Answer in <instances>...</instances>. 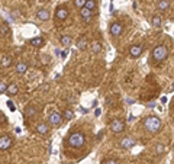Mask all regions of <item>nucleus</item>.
<instances>
[{
  "instance_id": "6e6552de",
  "label": "nucleus",
  "mask_w": 174,
  "mask_h": 164,
  "mask_svg": "<svg viewBox=\"0 0 174 164\" xmlns=\"http://www.w3.org/2000/svg\"><path fill=\"white\" fill-rule=\"evenodd\" d=\"M122 31H123L122 23L115 22V23H112V25H110V34H112L113 37H119V35L122 34Z\"/></svg>"
},
{
  "instance_id": "1a4fd4ad",
  "label": "nucleus",
  "mask_w": 174,
  "mask_h": 164,
  "mask_svg": "<svg viewBox=\"0 0 174 164\" xmlns=\"http://www.w3.org/2000/svg\"><path fill=\"white\" fill-rule=\"evenodd\" d=\"M55 16H57V19H60V21H65V19L68 18V10H67V8H58L57 12H55Z\"/></svg>"
},
{
  "instance_id": "c85d7f7f",
  "label": "nucleus",
  "mask_w": 174,
  "mask_h": 164,
  "mask_svg": "<svg viewBox=\"0 0 174 164\" xmlns=\"http://www.w3.org/2000/svg\"><path fill=\"white\" fill-rule=\"evenodd\" d=\"M10 16H12V19H18V18H19V12L12 10V12H10Z\"/></svg>"
},
{
  "instance_id": "72a5a7b5",
  "label": "nucleus",
  "mask_w": 174,
  "mask_h": 164,
  "mask_svg": "<svg viewBox=\"0 0 174 164\" xmlns=\"http://www.w3.org/2000/svg\"><path fill=\"white\" fill-rule=\"evenodd\" d=\"M67 54H68V51L65 50V51H62V52H61V57H62V58H65V57H67Z\"/></svg>"
},
{
  "instance_id": "393cba45",
  "label": "nucleus",
  "mask_w": 174,
  "mask_h": 164,
  "mask_svg": "<svg viewBox=\"0 0 174 164\" xmlns=\"http://www.w3.org/2000/svg\"><path fill=\"white\" fill-rule=\"evenodd\" d=\"M10 65H12V58L9 55L3 57L2 58V67H10Z\"/></svg>"
},
{
  "instance_id": "39448f33",
  "label": "nucleus",
  "mask_w": 174,
  "mask_h": 164,
  "mask_svg": "<svg viewBox=\"0 0 174 164\" xmlns=\"http://www.w3.org/2000/svg\"><path fill=\"white\" fill-rule=\"evenodd\" d=\"M62 115L61 113H58V112H52L49 116H48V123L49 125H52V126H58L61 122H62Z\"/></svg>"
},
{
  "instance_id": "aec40b11",
  "label": "nucleus",
  "mask_w": 174,
  "mask_h": 164,
  "mask_svg": "<svg viewBox=\"0 0 174 164\" xmlns=\"http://www.w3.org/2000/svg\"><path fill=\"white\" fill-rule=\"evenodd\" d=\"M29 44H31L32 47H41V45H44V39H42L41 37H38V38H32V39L29 41Z\"/></svg>"
},
{
  "instance_id": "9b49d317",
  "label": "nucleus",
  "mask_w": 174,
  "mask_h": 164,
  "mask_svg": "<svg viewBox=\"0 0 174 164\" xmlns=\"http://www.w3.org/2000/svg\"><path fill=\"white\" fill-rule=\"evenodd\" d=\"M80 16H81V19H83V21H86V22H89V21L92 19L93 13H92V10H89V9H87V8H83V9L80 10Z\"/></svg>"
},
{
  "instance_id": "20e7f679",
  "label": "nucleus",
  "mask_w": 174,
  "mask_h": 164,
  "mask_svg": "<svg viewBox=\"0 0 174 164\" xmlns=\"http://www.w3.org/2000/svg\"><path fill=\"white\" fill-rule=\"evenodd\" d=\"M125 129V122L122 119H113L110 122V131L115 132V134H119Z\"/></svg>"
},
{
  "instance_id": "4be33fe9",
  "label": "nucleus",
  "mask_w": 174,
  "mask_h": 164,
  "mask_svg": "<svg viewBox=\"0 0 174 164\" xmlns=\"http://www.w3.org/2000/svg\"><path fill=\"white\" fill-rule=\"evenodd\" d=\"M61 44L64 45V47H70L71 45V42H73V39H71V37H68V35H64V37H61Z\"/></svg>"
},
{
  "instance_id": "412c9836",
  "label": "nucleus",
  "mask_w": 174,
  "mask_h": 164,
  "mask_svg": "<svg viewBox=\"0 0 174 164\" xmlns=\"http://www.w3.org/2000/svg\"><path fill=\"white\" fill-rule=\"evenodd\" d=\"M161 23H162V19H161V16H158V15H155V16H152V19H151V25L152 26H161Z\"/></svg>"
},
{
  "instance_id": "f3484780",
  "label": "nucleus",
  "mask_w": 174,
  "mask_h": 164,
  "mask_svg": "<svg viewBox=\"0 0 174 164\" xmlns=\"http://www.w3.org/2000/svg\"><path fill=\"white\" fill-rule=\"evenodd\" d=\"M8 94H9V96H15V94H18V86H16L15 83L8 84Z\"/></svg>"
},
{
  "instance_id": "7ed1b4c3",
  "label": "nucleus",
  "mask_w": 174,
  "mask_h": 164,
  "mask_svg": "<svg viewBox=\"0 0 174 164\" xmlns=\"http://www.w3.org/2000/svg\"><path fill=\"white\" fill-rule=\"evenodd\" d=\"M167 57H168V50H167V47L158 45V47H155V48L152 50V60H154L155 63H162Z\"/></svg>"
},
{
  "instance_id": "f257e3e1",
  "label": "nucleus",
  "mask_w": 174,
  "mask_h": 164,
  "mask_svg": "<svg viewBox=\"0 0 174 164\" xmlns=\"http://www.w3.org/2000/svg\"><path fill=\"white\" fill-rule=\"evenodd\" d=\"M144 128H145L148 132L155 134V132H158V131L161 129V119H160L158 116H154V115L147 116L145 121H144Z\"/></svg>"
},
{
  "instance_id": "2f4dec72",
  "label": "nucleus",
  "mask_w": 174,
  "mask_h": 164,
  "mask_svg": "<svg viewBox=\"0 0 174 164\" xmlns=\"http://www.w3.org/2000/svg\"><path fill=\"white\" fill-rule=\"evenodd\" d=\"M103 164H118V161L116 160H105Z\"/></svg>"
},
{
  "instance_id": "cd10ccee",
  "label": "nucleus",
  "mask_w": 174,
  "mask_h": 164,
  "mask_svg": "<svg viewBox=\"0 0 174 164\" xmlns=\"http://www.w3.org/2000/svg\"><path fill=\"white\" fill-rule=\"evenodd\" d=\"M6 92H8V84L0 81V93H6Z\"/></svg>"
},
{
  "instance_id": "f8f14e48",
  "label": "nucleus",
  "mask_w": 174,
  "mask_h": 164,
  "mask_svg": "<svg viewBox=\"0 0 174 164\" xmlns=\"http://www.w3.org/2000/svg\"><path fill=\"white\" fill-rule=\"evenodd\" d=\"M36 18L39 19V21H48L49 18H51V15H49V12L47 10V9H41V10H38V13H36Z\"/></svg>"
},
{
  "instance_id": "58836bf2",
  "label": "nucleus",
  "mask_w": 174,
  "mask_h": 164,
  "mask_svg": "<svg viewBox=\"0 0 174 164\" xmlns=\"http://www.w3.org/2000/svg\"><path fill=\"white\" fill-rule=\"evenodd\" d=\"M44 2H48V0H44Z\"/></svg>"
},
{
  "instance_id": "c756f323",
  "label": "nucleus",
  "mask_w": 174,
  "mask_h": 164,
  "mask_svg": "<svg viewBox=\"0 0 174 164\" xmlns=\"http://www.w3.org/2000/svg\"><path fill=\"white\" fill-rule=\"evenodd\" d=\"M8 106H9V109H10L12 112H15V110H16V107H15L13 102H10V100H9V102H8Z\"/></svg>"
},
{
  "instance_id": "423d86ee",
  "label": "nucleus",
  "mask_w": 174,
  "mask_h": 164,
  "mask_svg": "<svg viewBox=\"0 0 174 164\" xmlns=\"http://www.w3.org/2000/svg\"><path fill=\"white\" fill-rule=\"evenodd\" d=\"M12 147V138L8 136V135H3L0 136V150H9Z\"/></svg>"
},
{
  "instance_id": "4468645a",
  "label": "nucleus",
  "mask_w": 174,
  "mask_h": 164,
  "mask_svg": "<svg viewBox=\"0 0 174 164\" xmlns=\"http://www.w3.org/2000/svg\"><path fill=\"white\" fill-rule=\"evenodd\" d=\"M87 47H89V41H87V38H80L78 41H77V48L78 50H81V51H84V50H87Z\"/></svg>"
},
{
  "instance_id": "2eb2a0df",
  "label": "nucleus",
  "mask_w": 174,
  "mask_h": 164,
  "mask_svg": "<svg viewBox=\"0 0 174 164\" xmlns=\"http://www.w3.org/2000/svg\"><path fill=\"white\" fill-rule=\"evenodd\" d=\"M36 131H38V134L45 135V134H48V131H49V125H48V123H39V125L36 126Z\"/></svg>"
},
{
  "instance_id": "a211bd4d",
  "label": "nucleus",
  "mask_w": 174,
  "mask_h": 164,
  "mask_svg": "<svg viewBox=\"0 0 174 164\" xmlns=\"http://www.w3.org/2000/svg\"><path fill=\"white\" fill-rule=\"evenodd\" d=\"M157 8H158V10H167L170 8V2H168V0H160Z\"/></svg>"
},
{
  "instance_id": "9d476101",
  "label": "nucleus",
  "mask_w": 174,
  "mask_h": 164,
  "mask_svg": "<svg viewBox=\"0 0 174 164\" xmlns=\"http://www.w3.org/2000/svg\"><path fill=\"white\" fill-rule=\"evenodd\" d=\"M142 45H132L131 48H129V54H131V57H134V58H136V57H139L141 54H142Z\"/></svg>"
},
{
  "instance_id": "b1692460",
  "label": "nucleus",
  "mask_w": 174,
  "mask_h": 164,
  "mask_svg": "<svg viewBox=\"0 0 174 164\" xmlns=\"http://www.w3.org/2000/svg\"><path fill=\"white\" fill-rule=\"evenodd\" d=\"M96 5H97L96 0H87V2H86V8L89 9V10H92V12L96 9Z\"/></svg>"
},
{
  "instance_id": "ea45409f",
  "label": "nucleus",
  "mask_w": 174,
  "mask_h": 164,
  "mask_svg": "<svg viewBox=\"0 0 174 164\" xmlns=\"http://www.w3.org/2000/svg\"><path fill=\"white\" fill-rule=\"evenodd\" d=\"M110 2H112V0H110Z\"/></svg>"
},
{
  "instance_id": "bb28decb",
  "label": "nucleus",
  "mask_w": 174,
  "mask_h": 164,
  "mask_svg": "<svg viewBox=\"0 0 174 164\" xmlns=\"http://www.w3.org/2000/svg\"><path fill=\"white\" fill-rule=\"evenodd\" d=\"M9 32V26L6 25V23H2V26H0V34L2 35H6Z\"/></svg>"
},
{
  "instance_id": "5701e85b",
  "label": "nucleus",
  "mask_w": 174,
  "mask_h": 164,
  "mask_svg": "<svg viewBox=\"0 0 174 164\" xmlns=\"http://www.w3.org/2000/svg\"><path fill=\"white\" fill-rule=\"evenodd\" d=\"M62 118H64V119H67V121H71V119L74 118V112H73L71 109H65V110H64V113H62Z\"/></svg>"
},
{
  "instance_id": "473e14b6",
  "label": "nucleus",
  "mask_w": 174,
  "mask_h": 164,
  "mask_svg": "<svg viewBox=\"0 0 174 164\" xmlns=\"http://www.w3.org/2000/svg\"><path fill=\"white\" fill-rule=\"evenodd\" d=\"M95 115H96V116H100V115H102V110H100V109H96V110H95Z\"/></svg>"
},
{
  "instance_id": "c9c22d12",
  "label": "nucleus",
  "mask_w": 174,
  "mask_h": 164,
  "mask_svg": "<svg viewBox=\"0 0 174 164\" xmlns=\"http://www.w3.org/2000/svg\"><path fill=\"white\" fill-rule=\"evenodd\" d=\"M132 121H134V115H129L128 116V122H132Z\"/></svg>"
},
{
  "instance_id": "6ab92c4d",
  "label": "nucleus",
  "mask_w": 174,
  "mask_h": 164,
  "mask_svg": "<svg viewBox=\"0 0 174 164\" xmlns=\"http://www.w3.org/2000/svg\"><path fill=\"white\" fill-rule=\"evenodd\" d=\"M26 70H28V65L25 64V63H18V65H16V71H18V74H25L26 73Z\"/></svg>"
},
{
  "instance_id": "e433bc0d",
  "label": "nucleus",
  "mask_w": 174,
  "mask_h": 164,
  "mask_svg": "<svg viewBox=\"0 0 174 164\" xmlns=\"http://www.w3.org/2000/svg\"><path fill=\"white\" fill-rule=\"evenodd\" d=\"M147 106H148V107H154V106H155V103H154V102H151V103H148Z\"/></svg>"
},
{
  "instance_id": "f704fd0d",
  "label": "nucleus",
  "mask_w": 174,
  "mask_h": 164,
  "mask_svg": "<svg viewBox=\"0 0 174 164\" xmlns=\"http://www.w3.org/2000/svg\"><path fill=\"white\" fill-rule=\"evenodd\" d=\"M161 103H162V105H165V103H167V97H165V96H162V97H161Z\"/></svg>"
},
{
  "instance_id": "a878e982",
  "label": "nucleus",
  "mask_w": 174,
  "mask_h": 164,
  "mask_svg": "<svg viewBox=\"0 0 174 164\" xmlns=\"http://www.w3.org/2000/svg\"><path fill=\"white\" fill-rule=\"evenodd\" d=\"M86 2H87V0H74V6L81 10L83 8H86Z\"/></svg>"
},
{
  "instance_id": "0eeeda50",
  "label": "nucleus",
  "mask_w": 174,
  "mask_h": 164,
  "mask_svg": "<svg viewBox=\"0 0 174 164\" xmlns=\"http://www.w3.org/2000/svg\"><path fill=\"white\" fill-rule=\"evenodd\" d=\"M135 145V139L132 138V136H125V138H122V141H121V147L123 148V150H129V148H132Z\"/></svg>"
},
{
  "instance_id": "f03ea898",
  "label": "nucleus",
  "mask_w": 174,
  "mask_h": 164,
  "mask_svg": "<svg viewBox=\"0 0 174 164\" xmlns=\"http://www.w3.org/2000/svg\"><path fill=\"white\" fill-rule=\"evenodd\" d=\"M84 142H86V136L81 132H73L68 136V145L73 148H80L84 145Z\"/></svg>"
},
{
  "instance_id": "ddd939ff",
  "label": "nucleus",
  "mask_w": 174,
  "mask_h": 164,
  "mask_svg": "<svg viewBox=\"0 0 174 164\" xmlns=\"http://www.w3.org/2000/svg\"><path fill=\"white\" fill-rule=\"evenodd\" d=\"M23 113H25V118H34L38 113V109L35 106H26V109H25Z\"/></svg>"
},
{
  "instance_id": "7c9ffc66",
  "label": "nucleus",
  "mask_w": 174,
  "mask_h": 164,
  "mask_svg": "<svg viewBox=\"0 0 174 164\" xmlns=\"http://www.w3.org/2000/svg\"><path fill=\"white\" fill-rule=\"evenodd\" d=\"M155 151H157V152H160V154H161V152H162V151H164V147H162V145H161V144H158V145H157V147H155Z\"/></svg>"
},
{
  "instance_id": "dca6fc26",
  "label": "nucleus",
  "mask_w": 174,
  "mask_h": 164,
  "mask_svg": "<svg viewBox=\"0 0 174 164\" xmlns=\"http://www.w3.org/2000/svg\"><path fill=\"white\" fill-rule=\"evenodd\" d=\"M90 48H92V52L99 54V52L102 51V44H100V42H97V41H93V42H92V45H90Z\"/></svg>"
},
{
  "instance_id": "4c0bfd02",
  "label": "nucleus",
  "mask_w": 174,
  "mask_h": 164,
  "mask_svg": "<svg viewBox=\"0 0 174 164\" xmlns=\"http://www.w3.org/2000/svg\"><path fill=\"white\" fill-rule=\"evenodd\" d=\"M171 92H174V84H173V87H171Z\"/></svg>"
}]
</instances>
